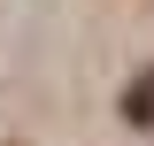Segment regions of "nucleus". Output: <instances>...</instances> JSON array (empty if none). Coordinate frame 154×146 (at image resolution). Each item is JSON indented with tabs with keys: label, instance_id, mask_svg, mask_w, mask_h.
<instances>
[{
	"label": "nucleus",
	"instance_id": "nucleus-1",
	"mask_svg": "<svg viewBox=\"0 0 154 146\" xmlns=\"http://www.w3.org/2000/svg\"><path fill=\"white\" fill-rule=\"evenodd\" d=\"M123 115H131V123H154V69H146V77L131 85V100H123Z\"/></svg>",
	"mask_w": 154,
	"mask_h": 146
}]
</instances>
